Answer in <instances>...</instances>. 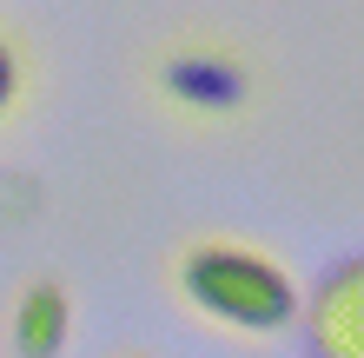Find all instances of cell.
<instances>
[{"mask_svg":"<svg viewBox=\"0 0 364 358\" xmlns=\"http://www.w3.org/2000/svg\"><path fill=\"white\" fill-rule=\"evenodd\" d=\"M14 87H20V73H14V53H7V40H0V113L14 107Z\"/></svg>","mask_w":364,"mask_h":358,"instance_id":"5b68a950","label":"cell"},{"mask_svg":"<svg viewBox=\"0 0 364 358\" xmlns=\"http://www.w3.org/2000/svg\"><path fill=\"white\" fill-rule=\"evenodd\" d=\"M67 325H73V305L53 279H33L20 292V312H14V352L20 358H60L67 345Z\"/></svg>","mask_w":364,"mask_h":358,"instance_id":"277c9868","label":"cell"},{"mask_svg":"<svg viewBox=\"0 0 364 358\" xmlns=\"http://www.w3.org/2000/svg\"><path fill=\"white\" fill-rule=\"evenodd\" d=\"M311 339L325 358H364V259H345L311 299Z\"/></svg>","mask_w":364,"mask_h":358,"instance_id":"7a4b0ae2","label":"cell"},{"mask_svg":"<svg viewBox=\"0 0 364 358\" xmlns=\"http://www.w3.org/2000/svg\"><path fill=\"white\" fill-rule=\"evenodd\" d=\"M166 93L186 100V107H239L245 100V67L212 53V47L179 53V60H166Z\"/></svg>","mask_w":364,"mask_h":358,"instance_id":"3957f363","label":"cell"},{"mask_svg":"<svg viewBox=\"0 0 364 358\" xmlns=\"http://www.w3.org/2000/svg\"><path fill=\"white\" fill-rule=\"evenodd\" d=\"M179 285L212 319L245 325V332H278V325H291V312H298L291 279L272 259L239 252V246H192L186 265H179Z\"/></svg>","mask_w":364,"mask_h":358,"instance_id":"6da1fadb","label":"cell"}]
</instances>
